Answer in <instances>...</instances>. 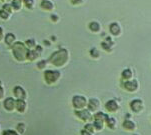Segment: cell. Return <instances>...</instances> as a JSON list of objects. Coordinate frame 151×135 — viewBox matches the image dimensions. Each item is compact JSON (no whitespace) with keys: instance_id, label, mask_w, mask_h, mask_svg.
<instances>
[{"instance_id":"1","label":"cell","mask_w":151,"mask_h":135,"mask_svg":"<svg viewBox=\"0 0 151 135\" xmlns=\"http://www.w3.org/2000/svg\"><path fill=\"white\" fill-rule=\"evenodd\" d=\"M69 59V52L65 48H61L59 50H56L50 55L48 62L50 64L54 65L55 67H63Z\"/></svg>"},{"instance_id":"2","label":"cell","mask_w":151,"mask_h":135,"mask_svg":"<svg viewBox=\"0 0 151 135\" xmlns=\"http://www.w3.org/2000/svg\"><path fill=\"white\" fill-rule=\"evenodd\" d=\"M11 51H12V54H13V57L18 61V62H25V61H27L28 48L26 47L24 42L16 41L12 45Z\"/></svg>"},{"instance_id":"3","label":"cell","mask_w":151,"mask_h":135,"mask_svg":"<svg viewBox=\"0 0 151 135\" xmlns=\"http://www.w3.org/2000/svg\"><path fill=\"white\" fill-rule=\"evenodd\" d=\"M61 77V72L59 70L54 69H47L43 73V78H44L45 82L48 85H54L59 81Z\"/></svg>"},{"instance_id":"4","label":"cell","mask_w":151,"mask_h":135,"mask_svg":"<svg viewBox=\"0 0 151 135\" xmlns=\"http://www.w3.org/2000/svg\"><path fill=\"white\" fill-rule=\"evenodd\" d=\"M88 100L84 95H74L72 97V106L76 110H82L87 107Z\"/></svg>"},{"instance_id":"5","label":"cell","mask_w":151,"mask_h":135,"mask_svg":"<svg viewBox=\"0 0 151 135\" xmlns=\"http://www.w3.org/2000/svg\"><path fill=\"white\" fill-rule=\"evenodd\" d=\"M76 116L79 119L85 121V122H91L92 119H94V115L92 112H90L88 109H82V110H76L75 111Z\"/></svg>"},{"instance_id":"6","label":"cell","mask_w":151,"mask_h":135,"mask_svg":"<svg viewBox=\"0 0 151 135\" xmlns=\"http://www.w3.org/2000/svg\"><path fill=\"white\" fill-rule=\"evenodd\" d=\"M43 52V48L40 45H37L35 49H28L27 52V60L28 61H34L36 60L39 56H41Z\"/></svg>"},{"instance_id":"7","label":"cell","mask_w":151,"mask_h":135,"mask_svg":"<svg viewBox=\"0 0 151 135\" xmlns=\"http://www.w3.org/2000/svg\"><path fill=\"white\" fill-rule=\"evenodd\" d=\"M123 87L126 91L128 92H136L139 89V82L136 79H131L128 81H124L123 82Z\"/></svg>"},{"instance_id":"8","label":"cell","mask_w":151,"mask_h":135,"mask_svg":"<svg viewBox=\"0 0 151 135\" xmlns=\"http://www.w3.org/2000/svg\"><path fill=\"white\" fill-rule=\"evenodd\" d=\"M99 108H100V100L97 98H91L88 100V104H87V109L92 113L95 114L98 112Z\"/></svg>"},{"instance_id":"9","label":"cell","mask_w":151,"mask_h":135,"mask_svg":"<svg viewBox=\"0 0 151 135\" xmlns=\"http://www.w3.org/2000/svg\"><path fill=\"white\" fill-rule=\"evenodd\" d=\"M130 108L134 113H141L144 109V104L143 101L140 99H134L130 102Z\"/></svg>"},{"instance_id":"10","label":"cell","mask_w":151,"mask_h":135,"mask_svg":"<svg viewBox=\"0 0 151 135\" xmlns=\"http://www.w3.org/2000/svg\"><path fill=\"white\" fill-rule=\"evenodd\" d=\"M3 106L5 110L8 112H12L16 109V99L14 97H7L4 99L3 101Z\"/></svg>"},{"instance_id":"11","label":"cell","mask_w":151,"mask_h":135,"mask_svg":"<svg viewBox=\"0 0 151 135\" xmlns=\"http://www.w3.org/2000/svg\"><path fill=\"white\" fill-rule=\"evenodd\" d=\"M13 96L15 99H23V100H25L27 98V92L22 86L16 85L13 88Z\"/></svg>"},{"instance_id":"12","label":"cell","mask_w":151,"mask_h":135,"mask_svg":"<svg viewBox=\"0 0 151 135\" xmlns=\"http://www.w3.org/2000/svg\"><path fill=\"white\" fill-rule=\"evenodd\" d=\"M109 32L111 33V35H113L115 37H118L122 34V27L118 22H112L109 25Z\"/></svg>"},{"instance_id":"13","label":"cell","mask_w":151,"mask_h":135,"mask_svg":"<svg viewBox=\"0 0 151 135\" xmlns=\"http://www.w3.org/2000/svg\"><path fill=\"white\" fill-rule=\"evenodd\" d=\"M105 108L107 109V111L110 112V113H115V112L118 111L119 104L116 100L111 99V100L107 101V102L105 103Z\"/></svg>"},{"instance_id":"14","label":"cell","mask_w":151,"mask_h":135,"mask_svg":"<svg viewBox=\"0 0 151 135\" xmlns=\"http://www.w3.org/2000/svg\"><path fill=\"white\" fill-rule=\"evenodd\" d=\"M40 8L44 11H48V12H51L53 11L55 8V4L53 3V1L51 0H42L40 2Z\"/></svg>"},{"instance_id":"15","label":"cell","mask_w":151,"mask_h":135,"mask_svg":"<svg viewBox=\"0 0 151 135\" xmlns=\"http://www.w3.org/2000/svg\"><path fill=\"white\" fill-rule=\"evenodd\" d=\"M122 127L127 131H134L136 129V123L131 119H125L122 123Z\"/></svg>"},{"instance_id":"16","label":"cell","mask_w":151,"mask_h":135,"mask_svg":"<svg viewBox=\"0 0 151 135\" xmlns=\"http://www.w3.org/2000/svg\"><path fill=\"white\" fill-rule=\"evenodd\" d=\"M4 42L7 46L12 47V45L16 42V36H15V34H13V33H7V34H5Z\"/></svg>"},{"instance_id":"17","label":"cell","mask_w":151,"mask_h":135,"mask_svg":"<svg viewBox=\"0 0 151 135\" xmlns=\"http://www.w3.org/2000/svg\"><path fill=\"white\" fill-rule=\"evenodd\" d=\"M27 109L26 101L23 99H16V110L20 113H24Z\"/></svg>"},{"instance_id":"18","label":"cell","mask_w":151,"mask_h":135,"mask_svg":"<svg viewBox=\"0 0 151 135\" xmlns=\"http://www.w3.org/2000/svg\"><path fill=\"white\" fill-rule=\"evenodd\" d=\"M88 28L93 33H98L101 31V24L97 21H91L90 23L88 24Z\"/></svg>"},{"instance_id":"19","label":"cell","mask_w":151,"mask_h":135,"mask_svg":"<svg viewBox=\"0 0 151 135\" xmlns=\"http://www.w3.org/2000/svg\"><path fill=\"white\" fill-rule=\"evenodd\" d=\"M12 7H13L14 11H20L22 9V7L24 6V2L20 1V0H11L10 1Z\"/></svg>"},{"instance_id":"20","label":"cell","mask_w":151,"mask_h":135,"mask_svg":"<svg viewBox=\"0 0 151 135\" xmlns=\"http://www.w3.org/2000/svg\"><path fill=\"white\" fill-rule=\"evenodd\" d=\"M132 76H133V72L131 69H124L121 73V77H122V79H123V81L131 80Z\"/></svg>"},{"instance_id":"21","label":"cell","mask_w":151,"mask_h":135,"mask_svg":"<svg viewBox=\"0 0 151 135\" xmlns=\"http://www.w3.org/2000/svg\"><path fill=\"white\" fill-rule=\"evenodd\" d=\"M106 122L102 121V120H98V119H94V122H93V125L95 127V130H102L104 128V124Z\"/></svg>"},{"instance_id":"22","label":"cell","mask_w":151,"mask_h":135,"mask_svg":"<svg viewBox=\"0 0 151 135\" xmlns=\"http://www.w3.org/2000/svg\"><path fill=\"white\" fill-rule=\"evenodd\" d=\"M116 119L113 118V117H108V119L106 120V125L109 127L110 129H115L116 128Z\"/></svg>"},{"instance_id":"23","label":"cell","mask_w":151,"mask_h":135,"mask_svg":"<svg viewBox=\"0 0 151 135\" xmlns=\"http://www.w3.org/2000/svg\"><path fill=\"white\" fill-rule=\"evenodd\" d=\"M24 43L28 49H35V47L37 46V43L35 41V39H27Z\"/></svg>"},{"instance_id":"24","label":"cell","mask_w":151,"mask_h":135,"mask_svg":"<svg viewBox=\"0 0 151 135\" xmlns=\"http://www.w3.org/2000/svg\"><path fill=\"white\" fill-rule=\"evenodd\" d=\"M10 17H11V14H9L8 12H6L4 9H0V19L4 20V21H6V20H9Z\"/></svg>"},{"instance_id":"25","label":"cell","mask_w":151,"mask_h":135,"mask_svg":"<svg viewBox=\"0 0 151 135\" xmlns=\"http://www.w3.org/2000/svg\"><path fill=\"white\" fill-rule=\"evenodd\" d=\"M47 65H48V60H40V61H38L36 64L37 68L39 70H45Z\"/></svg>"},{"instance_id":"26","label":"cell","mask_w":151,"mask_h":135,"mask_svg":"<svg viewBox=\"0 0 151 135\" xmlns=\"http://www.w3.org/2000/svg\"><path fill=\"white\" fill-rule=\"evenodd\" d=\"M24 6L26 7L27 9L32 10L35 7V0H25Z\"/></svg>"},{"instance_id":"27","label":"cell","mask_w":151,"mask_h":135,"mask_svg":"<svg viewBox=\"0 0 151 135\" xmlns=\"http://www.w3.org/2000/svg\"><path fill=\"white\" fill-rule=\"evenodd\" d=\"M2 9H4L5 11L8 12V13L11 14V15L14 12V9H13V7H12V5H11V3H10V2H9V3L3 4V6H2Z\"/></svg>"},{"instance_id":"28","label":"cell","mask_w":151,"mask_h":135,"mask_svg":"<svg viewBox=\"0 0 151 135\" xmlns=\"http://www.w3.org/2000/svg\"><path fill=\"white\" fill-rule=\"evenodd\" d=\"M90 55L92 56L93 58H99L100 57V53H99V51H98V49L97 48H95V47H93L92 49L90 50Z\"/></svg>"},{"instance_id":"29","label":"cell","mask_w":151,"mask_h":135,"mask_svg":"<svg viewBox=\"0 0 151 135\" xmlns=\"http://www.w3.org/2000/svg\"><path fill=\"white\" fill-rule=\"evenodd\" d=\"M2 135H20L16 130H12V129H6L2 132Z\"/></svg>"},{"instance_id":"30","label":"cell","mask_w":151,"mask_h":135,"mask_svg":"<svg viewBox=\"0 0 151 135\" xmlns=\"http://www.w3.org/2000/svg\"><path fill=\"white\" fill-rule=\"evenodd\" d=\"M16 128H17V132H18L19 134L24 133V132H25V124H24V123H19V124H17Z\"/></svg>"},{"instance_id":"31","label":"cell","mask_w":151,"mask_h":135,"mask_svg":"<svg viewBox=\"0 0 151 135\" xmlns=\"http://www.w3.org/2000/svg\"><path fill=\"white\" fill-rule=\"evenodd\" d=\"M69 1H70V3L73 6H80V5H82L84 3L85 0H69Z\"/></svg>"},{"instance_id":"32","label":"cell","mask_w":151,"mask_h":135,"mask_svg":"<svg viewBox=\"0 0 151 135\" xmlns=\"http://www.w3.org/2000/svg\"><path fill=\"white\" fill-rule=\"evenodd\" d=\"M4 95H5L4 85H3V83H2V81L0 80V100L4 98Z\"/></svg>"},{"instance_id":"33","label":"cell","mask_w":151,"mask_h":135,"mask_svg":"<svg viewBox=\"0 0 151 135\" xmlns=\"http://www.w3.org/2000/svg\"><path fill=\"white\" fill-rule=\"evenodd\" d=\"M50 20L53 22V23H57V22L60 20V18H59V16H58L57 14L53 13V14H51V15H50Z\"/></svg>"},{"instance_id":"34","label":"cell","mask_w":151,"mask_h":135,"mask_svg":"<svg viewBox=\"0 0 151 135\" xmlns=\"http://www.w3.org/2000/svg\"><path fill=\"white\" fill-rule=\"evenodd\" d=\"M4 37H5V32H4V29L0 26V42L3 41L4 40Z\"/></svg>"},{"instance_id":"35","label":"cell","mask_w":151,"mask_h":135,"mask_svg":"<svg viewBox=\"0 0 151 135\" xmlns=\"http://www.w3.org/2000/svg\"><path fill=\"white\" fill-rule=\"evenodd\" d=\"M81 135H93V133L89 132L88 130H86V129H83V130L81 131Z\"/></svg>"},{"instance_id":"36","label":"cell","mask_w":151,"mask_h":135,"mask_svg":"<svg viewBox=\"0 0 151 135\" xmlns=\"http://www.w3.org/2000/svg\"><path fill=\"white\" fill-rule=\"evenodd\" d=\"M10 1H11V0H0V2H2L3 4H5V3H9Z\"/></svg>"},{"instance_id":"37","label":"cell","mask_w":151,"mask_h":135,"mask_svg":"<svg viewBox=\"0 0 151 135\" xmlns=\"http://www.w3.org/2000/svg\"><path fill=\"white\" fill-rule=\"evenodd\" d=\"M20 1H22V2H24V1H25V0H20Z\"/></svg>"},{"instance_id":"38","label":"cell","mask_w":151,"mask_h":135,"mask_svg":"<svg viewBox=\"0 0 151 135\" xmlns=\"http://www.w3.org/2000/svg\"><path fill=\"white\" fill-rule=\"evenodd\" d=\"M134 135H138V134H134Z\"/></svg>"}]
</instances>
